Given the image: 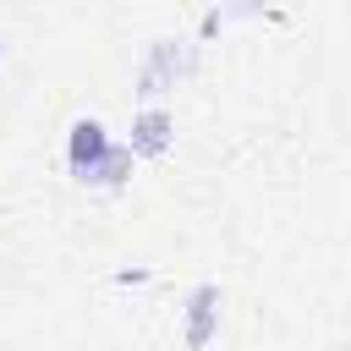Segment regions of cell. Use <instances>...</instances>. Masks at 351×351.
<instances>
[{"instance_id":"3","label":"cell","mask_w":351,"mask_h":351,"mask_svg":"<svg viewBox=\"0 0 351 351\" xmlns=\"http://www.w3.org/2000/svg\"><path fill=\"white\" fill-rule=\"evenodd\" d=\"M219 302V291L214 285H197L192 291V307H186V346H208V335H214V307Z\"/></svg>"},{"instance_id":"2","label":"cell","mask_w":351,"mask_h":351,"mask_svg":"<svg viewBox=\"0 0 351 351\" xmlns=\"http://www.w3.org/2000/svg\"><path fill=\"white\" fill-rule=\"evenodd\" d=\"M170 148V115L165 110H143L132 121V154H165Z\"/></svg>"},{"instance_id":"1","label":"cell","mask_w":351,"mask_h":351,"mask_svg":"<svg viewBox=\"0 0 351 351\" xmlns=\"http://www.w3.org/2000/svg\"><path fill=\"white\" fill-rule=\"evenodd\" d=\"M110 148H115V143H110V132H104L99 121H77V126H71V137H66V165L88 181V176L104 165V154H110Z\"/></svg>"},{"instance_id":"4","label":"cell","mask_w":351,"mask_h":351,"mask_svg":"<svg viewBox=\"0 0 351 351\" xmlns=\"http://www.w3.org/2000/svg\"><path fill=\"white\" fill-rule=\"evenodd\" d=\"M126 170H132V148H110V154H104V165H99L88 181H99V186H115V181H126Z\"/></svg>"}]
</instances>
